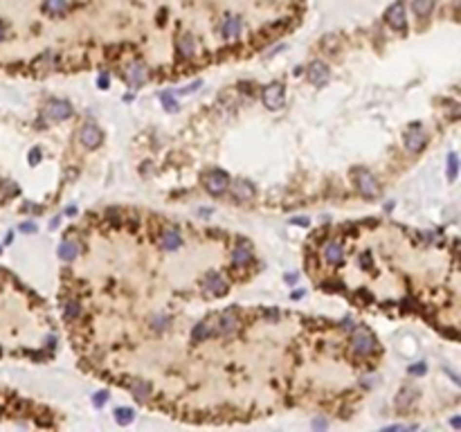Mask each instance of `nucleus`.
I'll return each mask as SVG.
<instances>
[{"instance_id":"f257e3e1","label":"nucleus","mask_w":461,"mask_h":432,"mask_svg":"<svg viewBox=\"0 0 461 432\" xmlns=\"http://www.w3.org/2000/svg\"><path fill=\"white\" fill-rule=\"evenodd\" d=\"M353 180H356L358 192H360L367 200L378 198L380 187H378V180H376L374 176H371V171H367V169H356V171H353Z\"/></svg>"},{"instance_id":"f03ea898","label":"nucleus","mask_w":461,"mask_h":432,"mask_svg":"<svg viewBox=\"0 0 461 432\" xmlns=\"http://www.w3.org/2000/svg\"><path fill=\"white\" fill-rule=\"evenodd\" d=\"M351 349L356 356H369L371 351H376V340L367 329H356L351 335Z\"/></svg>"},{"instance_id":"7ed1b4c3","label":"nucleus","mask_w":461,"mask_h":432,"mask_svg":"<svg viewBox=\"0 0 461 432\" xmlns=\"http://www.w3.org/2000/svg\"><path fill=\"white\" fill-rule=\"evenodd\" d=\"M385 20H387V25H389L391 29H396V32H403V29L407 27V14H405V5L401 0L394 2V5H389V9L385 12Z\"/></svg>"},{"instance_id":"20e7f679","label":"nucleus","mask_w":461,"mask_h":432,"mask_svg":"<svg viewBox=\"0 0 461 432\" xmlns=\"http://www.w3.org/2000/svg\"><path fill=\"white\" fill-rule=\"evenodd\" d=\"M205 187H207V192H210V194H214V196H221V194L230 187L228 174H225V171H221V169L210 171V174L205 176Z\"/></svg>"},{"instance_id":"39448f33","label":"nucleus","mask_w":461,"mask_h":432,"mask_svg":"<svg viewBox=\"0 0 461 432\" xmlns=\"http://www.w3.org/2000/svg\"><path fill=\"white\" fill-rule=\"evenodd\" d=\"M45 115L52 122H63V119H68L72 115V106L63 99H50L45 106Z\"/></svg>"},{"instance_id":"423d86ee","label":"nucleus","mask_w":461,"mask_h":432,"mask_svg":"<svg viewBox=\"0 0 461 432\" xmlns=\"http://www.w3.org/2000/svg\"><path fill=\"white\" fill-rule=\"evenodd\" d=\"M263 106L266 108H270V111H277L281 106V101H284V86L281 83H270V86L263 88Z\"/></svg>"},{"instance_id":"0eeeda50","label":"nucleus","mask_w":461,"mask_h":432,"mask_svg":"<svg viewBox=\"0 0 461 432\" xmlns=\"http://www.w3.org/2000/svg\"><path fill=\"white\" fill-rule=\"evenodd\" d=\"M79 142H81L86 149H97V146L101 144V131L95 126V124H86V126H81V131H79Z\"/></svg>"},{"instance_id":"6e6552de","label":"nucleus","mask_w":461,"mask_h":432,"mask_svg":"<svg viewBox=\"0 0 461 432\" xmlns=\"http://www.w3.org/2000/svg\"><path fill=\"white\" fill-rule=\"evenodd\" d=\"M425 140H427L425 133L421 131L419 124H414V126L405 133V149H407V151H412V153H419L421 149L425 146Z\"/></svg>"},{"instance_id":"1a4fd4ad","label":"nucleus","mask_w":461,"mask_h":432,"mask_svg":"<svg viewBox=\"0 0 461 432\" xmlns=\"http://www.w3.org/2000/svg\"><path fill=\"white\" fill-rule=\"evenodd\" d=\"M126 81H129L131 88H142L146 83V68L140 63V61H133L126 70Z\"/></svg>"},{"instance_id":"9d476101","label":"nucleus","mask_w":461,"mask_h":432,"mask_svg":"<svg viewBox=\"0 0 461 432\" xmlns=\"http://www.w3.org/2000/svg\"><path fill=\"white\" fill-rule=\"evenodd\" d=\"M308 81L315 83V86H324L328 79V68L327 63H322V61H313V63L308 65Z\"/></svg>"},{"instance_id":"9b49d317","label":"nucleus","mask_w":461,"mask_h":432,"mask_svg":"<svg viewBox=\"0 0 461 432\" xmlns=\"http://www.w3.org/2000/svg\"><path fill=\"white\" fill-rule=\"evenodd\" d=\"M324 259L328 263H333V266H340V263L345 261V248H342V243L340 241H328L324 245Z\"/></svg>"},{"instance_id":"f8f14e48","label":"nucleus","mask_w":461,"mask_h":432,"mask_svg":"<svg viewBox=\"0 0 461 432\" xmlns=\"http://www.w3.org/2000/svg\"><path fill=\"white\" fill-rule=\"evenodd\" d=\"M216 329H218V333H223V335H234L236 329H239V317L234 315L232 311H228V313H223V315L218 317Z\"/></svg>"},{"instance_id":"ddd939ff","label":"nucleus","mask_w":461,"mask_h":432,"mask_svg":"<svg viewBox=\"0 0 461 432\" xmlns=\"http://www.w3.org/2000/svg\"><path fill=\"white\" fill-rule=\"evenodd\" d=\"M175 47H178V54H180L182 59L193 57V52H196V39H193V34H189V32L180 34L178 41H175Z\"/></svg>"},{"instance_id":"4468645a","label":"nucleus","mask_w":461,"mask_h":432,"mask_svg":"<svg viewBox=\"0 0 461 432\" xmlns=\"http://www.w3.org/2000/svg\"><path fill=\"white\" fill-rule=\"evenodd\" d=\"M160 245H162V250H167V252L178 250L182 245L180 232H178V230H164V232L160 234Z\"/></svg>"},{"instance_id":"2eb2a0df","label":"nucleus","mask_w":461,"mask_h":432,"mask_svg":"<svg viewBox=\"0 0 461 432\" xmlns=\"http://www.w3.org/2000/svg\"><path fill=\"white\" fill-rule=\"evenodd\" d=\"M232 196L236 200H252L254 198V185L250 180H234Z\"/></svg>"},{"instance_id":"dca6fc26","label":"nucleus","mask_w":461,"mask_h":432,"mask_svg":"<svg viewBox=\"0 0 461 432\" xmlns=\"http://www.w3.org/2000/svg\"><path fill=\"white\" fill-rule=\"evenodd\" d=\"M214 329H216V320H205L200 322V324H196L192 331V342H203V340H207L214 333Z\"/></svg>"},{"instance_id":"f3484780","label":"nucleus","mask_w":461,"mask_h":432,"mask_svg":"<svg viewBox=\"0 0 461 432\" xmlns=\"http://www.w3.org/2000/svg\"><path fill=\"white\" fill-rule=\"evenodd\" d=\"M241 29H243V23H241L239 16H225V20H223V36L225 39H236V36L241 34Z\"/></svg>"},{"instance_id":"a211bd4d","label":"nucleus","mask_w":461,"mask_h":432,"mask_svg":"<svg viewBox=\"0 0 461 432\" xmlns=\"http://www.w3.org/2000/svg\"><path fill=\"white\" fill-rule=\"evenodd\" d=\"M205 286H207V291L211 293V295H225V291H228V286H225V281H223L221 275L216 273H210L205 275Z\"/></svg>"},{"instance_id":"6ab92c4d","label":"nucleus","mask_w":461,"mask_h":432,"mask_svg":"<svg viewBox=\"0 0 461 432\" xmlns=\"http://www.w3.org/2000/svg\"><path fill=\"white\" fill-rule=\"evenodd\" d=\"M54 63H57L54 52H43V54H38V57L34 59L32 68H34L36 72H47V70H52V68H54Z\"/></svg>"},{"instance_id":"aec40b11","label":"nucleus","mask_w":461,"mask_h":432,"mask_svg":"<svg viewBox=\"0 0 461 432\" xmlns=\"http://www.w3.org/2000/svg\"><path fill=\"white\" fill-rule=\"evenodd\" d=\"M43 9H45V14H50V16H63V14H68V9H70V2H68V0H45V2H43Z\"/></svg>"},{"instance_id":"412c9836","label":"nucleus","mask_w":461,"mask_h":432,"mask_svg":"<svg viewBox=\"0 0 461 432\" xmlns=\"http://www.w3.org/2000/svg\"><path fill=\"white\" fill-rule=\"evenodd\" d=\"M232 261L236 263V266H248V263L252 261V250L248 248V245H239V248H234Z\"/></svg>"},{"instance_id":"4be33fe9","label":"nucleus","mask_w":461,"mask_h":432,"mask_svg":"<svg viewBox=\"0 0 461 432\" xmlns=\"http://www.w3.org/2000/svg\"><path fill=\"white\" fill-rule=\"evenodd\" d=\"M131 392L135 394V398H142V401H144V398L151 396V385H149L144 378H137L131 383Z\"/></svg>"},{"instance_id":"5701e85b","label":"nucleus","mask_w":461,"mask_h":432,"mask_svg":"<svg viewBox=\"0 0 461 432\" xmlns=\"http://www.w3.org/2000/svg\"><path fill=\"white\" fill-rule=\"evenodd\" d=\"M77 255H79V248L75 243H70V241L58 245V257L63 259V261H72V259H77Z\"/></svg>"},{"instance_id":"b1692460","label":"nucleus","mask_w":461,"mask_h":432,"mask_svg":"<svg viewBox=\"0 0 461 432\" xmlns=\"http://www.w3.org/2000/svg\"><path fill=\"white\" fill-rule=\"evenodd\" d=\"M432 7H434V0H414V2H412V9H414V14H416V16H421V18L430 16Z\"/></svg>"},{"instance_id":"393cba45","label":"nucleus","mask_w":461,"mask_h":432,"mask_svg":"<svg viewBox=\"0 0 461 432\" xmlns=\"http://www.w3.org/2000/svg\"><path fill=\"white\" fill-rule=\"evenodd\" d=\"M133 419H135V414H133V410L131 408H117L115 410V421L119 423V426H131Z\"/></svg>"},{"instance_id":"a878e982","label":"nucleus","mask_w":461,"mask_h":432,"mask_svg":"<svg viewBox=\"0 0 461 432\" xmlns=\"http://www.w3.org/2000/svg\"><path fill=\"white\" fill-rule=\"evenodd\" d=\"M81 313V306H79V302H75V299H70V302L63 304V317L65 320H77V315Z\"/></svg>"},{"instance_id":"bb28decb","label":"nucleus","mask_w":461,"mask_h":432,"mask_svg":"<svg viewBox=\"0 0 461 432\" xmlns=\"http://www.w3.org/2000/svg\"><path fill=\"white\" fill-rule=\"evenodd\" d=\"M457 167H459V160H457L455 153H450V158H448V180H455L457 178Z\"/></svg>"},{"instance_id":"cd10ccee","label":"nucleus","mask_w":461,"mask_h":432,"mask_svg":"<svg viewBox=\"0 0 461 432\" xmlns=\"http://www.w3.org/2000/svg\"><path fill=\"white\" fill-rule=\"evenodd\" d=\"M160 101H162V106H164V108H167V111H175V108H178V104H175V99H173V97H171L169 93H164L162 97H160Z\"/></svg>"},{"instance_id":"c85d7f7f","label":"nucleus","mask_w":461,"mask_h":432,"mask_svg":"<svg viewBox=\"0 0 461 432\" xmlns=\"http://www.w3.org/2000/svg\"><path fill=\"white\" fill-rule=\"evenodd\" d=\"M167 322H169V320H167L164 315L153 317V329H155V331H164V329H167Z\"/></svg>"},{"instance_id":"c756f323","label":"nucleus","mask_w":461,"mask_h":432,"mask_svg":"<svg viewBox=\"0 0 461 432\" xmlns=\"http://www.w3.org/2000/svg\"><path fill=\"white\" fill-rule=\"evenodd\" d=\"M106 401H108V394H106V392H97V394H95V396H93V403H95V408H101V405H104Z\"/></svg>"},{"instance_id":"7c9ffc66","label":"nucleus","mask_w":461,"mask_h":432,"mask_svg":"<svg viewBox=\"0 0 461 432\" xmlns=\"http://www.w3.org/2000/svg\"><path fill=\"white\" fill-rule=\"evenodd\" d=\"M38 160H41V149H32L29 151V164H38Z\"/></svg>"},{"instance_id":"2f4dec72","label":"nucleus","mask_w":461,"mask_h":432,"mask_svg":"<svg viewBox=\"0 0 461 432\" xmlns=\"http://www.w3.org/2000/svg\"><path fill=\"white\" fill-rule=\"evenodd\" d=\"M200 86H203V81L198 79V81H193L192 86H185V88H182L180 95H189V93H193V90H196V88H200Z\"/></svg>"},{"instance_id":"473e14b6","label":"nucleus","mask_w":461,"mask_h":432,"mask_svg":"<svg viewBox=\"0 0 461 432\" xmlns=\"http://www.w3.org/2000/svg\"><path fill=\"white\" fill-rule=\"evenodd\" d=\"M360 266H362V268H369V266H371V257H369L367 252H365V255H360Z\"/></svg>"},{"instance_id":"72a5a7b5","label":"nucleus","mask_w":461,"mask_h":432,"mask_svg":"<svg viewBox=\"0 0 461 432\" xmlns=\"http://www.w3.org/2000/svg\"><path fill=\"white\" fill-rule=\"evenodd\" d=\"M20 230H23V232H36V223H23Z\"/></svg>"},{"instance_id":"f704fd0d","label":"nucleus","mask_w":461,"mask_h":432,"mask_svg":"<svg viewBox=\"0 0 461 432\" xmlns=\"http://www.w3.org/2000/svg\"><path fill=\"white\" fill-rule=\"evenodd\" d=\"M425 372V365H414V367H409V374H423Z\"/></svg>"},{"instance_id":"c9c22d12","label":"nucleus","mask_w":461,"mask_h":432,"mask_svg":"<svg viewBox=\"0 0 461 432\" xmlns=\"http://www.w3.org/2000/svg\"><path fill=\"white\" fill-rule=\"evenodd\" d=\"M97 83H99V88H108V75H101L97 79Z\"/></svg>"},{"instance_id":"e433bc0d","label":"nucleus","mask_w":461,"mask_h":432,"mask_svg":"<svg viewBox=\"0 0 461 432\" xmlns=\"http://www.w3.org/2000/svg\"><path fill=\"white\" fill-rule=\"evenodd\" d=\"M5 34H7V25L0 20V41H5Z\"/></svg>"},{"instance_id":"4c0bfd02","label":"nucleus","mask_w":461,"mask_h":432,"mask_svg":"<svg viewBox=\"0 0 461 432\" xmlns=\"http://www.w3.org/2000/svg\"><path fill=\"white\" fill-rule=\"evenodd\" d=\"M292 223H297V225H308V218H295Z\"/></svg>"}]
</instances>
